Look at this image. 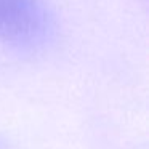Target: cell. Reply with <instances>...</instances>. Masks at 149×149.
<instances>
[{"instance_id":"6da1fadb","label":"cell","mask_w":149,"mask_h":149,"mask_svg":"<svg viewBox=\"0 0 149 149\" xmlns=\"http://www.w3.org/2000/svg\"><path fill=\"white\" fill-rule=\"evenodd\" d=\"M55 24L42 0H0V42L36 50L50 40Z\"/></svg>"}]
</instances>
